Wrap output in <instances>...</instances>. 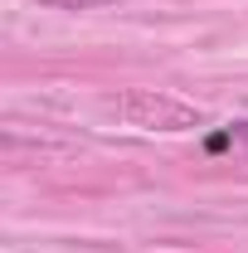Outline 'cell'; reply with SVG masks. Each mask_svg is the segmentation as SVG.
I'll use <instances>...</instances> for the list:
<instances>
[{
	"label": "cell",
	"instance_id": "6da1fadb",
	"mask_svg": "<svg viewBox=\"0 0 248 253\" xmlns=\"http://www.w3.org/2000/svg\"><path fill=\"white\" fill-rule=\"evenodd\" d=\"M112 112L126 126H136V131H195V126H205V112L195 102H185L175 93H156V88H126V93H117Z\"/></svg>",
	"mask_w": 248,
	"mask_h": 253
},
{
	"label": "cell",
	"instance_id": "7a4b0ae2",
	"mask_svg": "<svg viewBox=\"0 0 248 253\" xmlns=\"http://www.w3.org/2000/svg\"><path fill=\"white\" fill-rule=\"evenodd\" d=\"M44 10H102V5H117V0H34Z\"/></svg>",
	"mask_w": 248,
	"mask_h": 253
},
{
	"label": "cell",
	"instance_id": "3957f363",
	"mask_svg": "<svg viewBox=\"0 0 248 253\" xmlns=\"http://www.w3.org/2000/svg\"><path fill=\"white\" fill-rule=\"evenodd\" d=\"M229 136H234V141H244V146H248V122H234V126H229Z\"/></svg>",
	"mask_w": 248,
	"mask_h": 253
}]
</instances>
